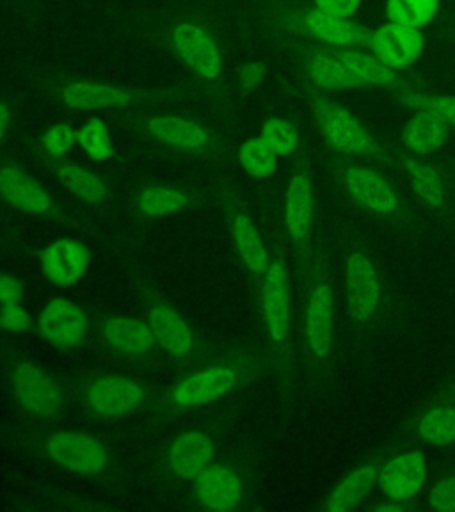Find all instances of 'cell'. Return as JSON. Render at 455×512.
Listing matches in <instances>:
<instances>
[{"label": "cell", "instance_id": "cell-1", "mask_svg": "<svg viewBox=\"0 0 455 512\" xmlns=\"http://www.w3.org/2000/svg\"><path fill=\"white\" fill-rule=\"evenodd\" d=\"M329 171L342 198L361 214L393 226L413 221L408 198L376 164L331 153Z\"/></svg>", "mask_w": 455, "mask_h": 512}, {"label": "cell", "instance_id": "cell-2", "mask_svg": "<svg viewBox=\"0 0 455 512\" xmlns=\"http://www.w3.org/2000/svg\"><path fill=\"white\" fill-rule=\"evenodd\" d=\"M265 24L290 45L304 43L329 48H368L372 31L340 20L303 0H271L264 11Z\"/></svg>", "mask_w": 455, "mask_h": 512}, {"label": "cell", "instance_id": "cell-3", "mask_svg": "<svg viewBox=\"0 0 455 512\" xmlns=\"http://www.w3.org/2000/svg\"><path fill=\"white\" fill-rule=\"evenodd\" d=\"M345 312L354 333L372 335L388 312V285L376 253L360 237H349L342 258Z\"/></svg>", "mask_w": 455, "mask_h": 512}, {"label": "cell", "instance_id": "cell-4", "mask_svg": "<svg viewBox=\"0 0 455 512\" xmlns=\"http://www.w3.org/2000/svg\"><path fill=\"white\" fill-rule=\"evenodd\" d=\"M301 93L312 112L317 132L331 153L392 169L390 146L379 141L354 112L338 104L328 93H320L304 84H301Z\"/></svg>", "mask_w": 455, "mask_h": 512}, {"label": "cell", "instance_id": "cell-5", "mask_svg": "<svg viewBox=\"0 0 455 512\" xmlns=\"http://www.w3.org/2000/svg\"><path fill=\"white\" fill-rule=\"evenodd\" d=\"M306 285L304 349L313 368L319 374H328L336 363V288L326 253L313 256Z\"/></svg>", "mask_w": 455, "mask_h": 512}, {"label": "cell", "instance_id": "cell-6", "mask_svg": "<svg viewBox=\"0 0 455 512\" xmlns=\"http://www.w3.org/2000/svg\"><path fill=\"white\" fill-rule=\"evenodd\" d=\"M390 157L392 169L404 178L413 198L420 205L440 216H448L452 212L455 176L447 160L416 157L400 146H390Z\"/></svg>", "mask_w": 455, "mask_h": 512}, {"label": "cell", "instance_id": "cell-7", "mask_svg": "<svg viewBox=\"0 0 455 512\" xmlns=\"http://www.w3.org/2000/svg\"><path fill=\"white\" fill-rule=\"evenodd\" d=\"M317 212L315 176L310 153L303 152L288 180L285 194V226L294 246L306 251L312 239L313 223Z\"/></svg>", "mask_w": 455, "mask_h": 512}, {"label": "cell", "instance_id": "cell-8", "mask_svg": "<svg viewBox=\"0 0 455 512\" xmlns=\"http://www.w3.org/2000/svg\"><path fill=\"white\" fill-rule=\"evenodd\" d=\"M402 434L425 447H455V379L409 416Z\"/></svg>", "mask_w": 455, "mask_h": 512}, {"label": "cell", "instance_id": "cell-9", "mask_svg": "<svg viewBox=\"0 0 455 512\" xmlns=\"http://www.w3.org/2000/svg\"><path fill=\"white\" fill-rule=\"evenodd\" d=\"M296 52L299 63V77L301 84L320 93H336L347 89H368L367 84L356 77L354 73L340 63L328 47L317 45H304L296 43L290 45Z\"/></svg>", "mask_w": 455, "mask_h": 512}, {"label": "cell", "instance_id": "cell-10", "mask_svg": "<svg viewBox=\"0 0 455 512\" xmlns=\"http://www.w3.org/2000/svg\"><path fill=\"white\" fill-rule=\"evenodd\" d=\"M329 48V47H328ZM329 52L345 64L368 89L390 91H427V80L411 70H395L379 61L367 48H329Z\"/></svg>", "mask_w": 455, "mask_h": 512}, {"label": "cell", "instance_id": "cell-11", "mask_svg": "<svg viewBox=\"0 0 455 512\" xmlns=\"http://www.w3.org/2000/svg\"><path fill=\"white\" fill-rule=\"evenodd\" d=\"M176 54L203 80H217L223 72V54L207 29L191 20L176 22L171 31Z\"/></svg>", "mask_w": 455, "mask_h": 512}, {"label": "cell", "instance_id": "cell-12", "mask_svg": "<svg viewBox=\"0 0 455 512\" xmlns=\"http://www.w3.org/2000/svg\"><path fill=\"white\" fill-rule=\"evenodd\" d=\"M262 317L272 344L287 345L292 335L290 287L287 265L280 258L271 260L262 278Z\"/></svg>", "mask_w": 455, "mask_h": 512}, {"label": "cell", "instance_id": "cell-13", "mask_svg": "<svg viewBox=\"0 0 455 512\" xmlns=\"http://www.w3.org/2000/svg\"><path fill=\"white\" fill-rule=\"evenodd\" d=\"M427 482V461L422 450H408L384 461L377 488L390 500H415Z\"/></svg>", "mask_w": 455, "mask_h": 512}, {"label": "cell", "instance_id": "cell-14", "mask_svg": "<svg viewBox=\"0 0 455 512\" xmlns=\"http://www.w3.org/2000/svg\"><path fill=\"white\" fill-rule=\"evenodd\" d=\"M16 399L31 415L50 418L63 406V393L52 377L31 363H22L13 370Z\"/></svg>", "mask_w": 455, "mask_h": 512}, {"label": "cell", "instance_id": "cell-15", "mask_svg": "<svg viewBox=\"0 0 455 512\" xmlns=\"http://www.w3.org/2000/svg\"><path fill=\"white\" fill-rule=\"evenodd\" d=\"M367 50L390 68L409 70L422 56L424 36L415 27L390 22L372 31Z\"/></svg>", "mask_w": 455, "mask_h": 512}, {"label": "cell", "instance_id": "cell-16", "mask_svg": "<svg viewBox=\"0 0 455 512\" xmlns=\"http://www.w3.org/2000/svg\"><path fill=\"white\" fill-rule=\"evenodd\" d=\"M390 457L388 450H379L376 454L361 461L356 468L345 475L344 479L336 484L335 489L324 500V511L347 512L360 507L367 496L377 486L379 473L384 461Z\"/></svg>", "mask_w": 455, "mask_h": 512}, {"label": "cell", "instance_id": "cell-17", "mask_svg": "<svg viewBox=\"0 0 455 512\" xmlns=\"http://www.w3.org/2000/svg\"><path fill=\"white\" fill-rule=\"evenodd\" d=\"M59 100L70 109L96 111V109H121L141 100L143 93L137 89L121 88L95 80L66 82L57 91Z\"/></svg>", "mask_w": 455, "mask_h": 512}, {"label": "cell", "instance_id": "cell-18", "mask_svg": "<svg viewBox=\"0 0 455 512\" xmlns=\"http://www.w3.org/2000/svg\"><path fill=\"white\" fill-rule=\"evenodd\" d=\"M38 326L48 344L68 349L82 342L88 331V319L77 304L56 297L45 306Z\"/></svg>", "mask_w": 455, "mask_h": 512}, {"label": "cell", "instance_id": "cell-19", "mask_svg": "<svg viewBox=\"0 0 455 512\" xmlns=\"http://www.w3.org/2000/svg\"><path fill=\"white\" fill-rule=\"evenodd\" d=\"M47 450L56 463L72 472L96 473L107 464L104 447L77 432L52 434L47 441Z\"/></svg>", "mask_w": 455, "mask_h": 512}, {"label": "cell", "instance_id": "cell-20", "mask_svg": "<svg viewBox=\"0 0 455 512\" xmlns=\"http://www.w3.org/2000/svg\"><path fill=\"white\" fill-rule=\"evenodd\" d=\"M41 265L45 276L54 285L72 287L88 271L89 251L79 240H57L43 251Z\"/></svg>", "mask_w": 455, "mask_h": 512}, {"label": "cell", "instance_id": "cell-21", "mask_svg": "<svg viewBox=\"0 0 455 512\" xmlns=\"http://www.w3.org/2000/svg\"><path fill=\"white\" fill-rule=\"evenodd\" d=\"M144 392L136 381L125 377H105L91 384L89 406L104 416L127 415L139 408Z\"/></svg>", "mask_w": 455, "mask_h": 512}, {"label": "cell", "instance_id": "cell-22", "mask_svg": "<svg viewBox=\"0 0 455 512\" xmlns=\"http://www.w3.org/2000/svg\"><path fill=\"white\" fill-rule=\"evenodd\" d=\"M237 381L235 372L230 368L212 367L185 379L173 393V402L180 408H194L208 402L221 399L230 392Z\"/></svg>", "mask_w": 455, "mask_h": 512}, {"label": "cell", "instance_id": "cell-23", "mask_svg": "<svg viewBox=\"0 0 455 512\" xmlns=\"http://www.w3.org/2000/svg\"><path fill=\"white\" fill-rule=\"evenodd\" d=\"M196 491L203 505L212 511H230L235 509L242 500L244 489L239 477L224 468V466H210L198 475Z\"/></svg>", "mask_w": 455, "mask_h": 512}, {"label": "cell", "instance_id": "cell-24", "mask_svg": "<svg viewBox=\"0 0 455 512\" xmlns=\"http://www.w3.org/2000/svg\"><path fill=\"white\" fill-rule=\"evenodd\" d=\"M143 128L148 136L157 139L160 143L169 144L187 152L207 148L212 141L207 128L201 127L200 123L176 118V116L150 118L144 121Z\"/></svg>", "mask_w": 455, "mask_h": 512}, {"label": "cell", "instance_id": "cell-25", "mask_svg": "<svg viewBox=\"0 0 455 512\" xmlns=\"http://www.w3.org/2000/svg\"><path fill=\"white\" fill-rule=\"evenodd\" d=\"M452 128L425 112L411 116L400 132V148L416 157H434L447 143Z\"/></svg>", "mask_w": 455, "mask_h": 512}, {"label": "cell", "instance_id": "cell-26", "mask_svg": "<svg viewBox=\"0 0 455 512\" xmlns=\"http://www.w3.org/2000/svg\"><path fill=\"white\" fill-rule=\"evenodd\" d=\"M0 194L27 214H45L52 207L47 192L32 176L15 166L0 169Z\"/></svg>", "mask_w": 455, "mask_h": 512}, {"label": "cell", "instance_id": "cell-27", "mask_svg": "<svg viewBox=\"0 0 455 512\" xmlns=\"http://www.w3.org/2000/svg\"><path fill=\"white\" fill-rule=\"evenodd\" d=\"M214 452L212 441L203 432H184L171 448V466L182 479H194L210 464Z\"/></svg>", "mask_w": 455, "mask_h": 512}, {"label": "cell", "instance_id": "cell-28", "mask_svg": "<svg viewBox=\"0 0 455 512\" xmlns=\"http://www.w3.org/2000/svg\"><path fill=\"white\" fill-rule=\"evenodd\" d=\"M148 326L152 329L155 342L173 356L189 354L194 344L192 331L185 320L168 306H155L148 313Z\"/></svg>", "mask_w": 455, "mask_h": 512}, {"label": "cell", "instance_id": "cell-29", "mask_svg": "<svg viewBox=\"0 0 455 512\" xmlns=\"http://www.w3.org/2000/svg\"><path fill=\"white\" fill-rule=\"evenodd\" d=\"M104 338L114 351L127 356L150 351L155 342L150 326H146L141 320L125 317L107 320L104 324Z\"/></svg>", "mask_w": 455, "mask_h": 512}, {"label": "cell", "instance_id": "cell-30", "mask_svg": "<svg viewBox=\"0 0 455 512\" xmlns=\"http://www.w3.org/2000/svg\"><path fill=\"white\" fill-rule=\"evenodd\" d=\"M393 104L413 112H425L447 123L455 132V95H436L429 91H390Z\"/></svg>", "mask_w": 455, "mask_h": 512}, {"label": "cell", "instance_id": "cell-31", "mask_svg": "<svg viewBox=\"0 0 455 512\" xmlns=\"http://www.w3.org/2000/svg\"><path fill=\"white\" fill-rule=\"evenodd\" d=\"M233 237L237 242L240 256L249 271L264 278L267 267L271 264L264 240L255 228L253 221L246 214H237L233 219Z\"/></svg>", "mask_w": 455, "mask_h": 512}, {"label": "cell", "instance_id": "cell-32", "mask_svg": "<svg viewBox=\"0 0 455 512\" xmlns=\"http://www.w3.org/2000/svg\"><path fill=\"white\" fill-rule=\"evenodd\" d=\"M57 178L68 191L72 192L73 196H77L79 200L86 203H100L109 194L104 180L93 171L82 168L77 162H63L57 168Z\"/></svg>", "mask_w": 455, "mask_h": 512}, {"label": "cell", "instance_id": "cell-33", "mask_svg": "<svg viewBox=\"0 0 455 512\" xmlns=\"http://www.w3.org/2000/svg\"><path fill=\"white\" fill-rule=\"evenodd\" d=\"M440 11V0H386V15L393 24L420 29Z\"/></svg>", "mask_w": 455, "mask_h": 512}, {"label": "cell", "instance_id": "cell-34", "mask_svg": "<svg viewBox=\"0 0 455 512\" xmlns=\"http://www.w3.org/2000/svg\"><path fill=\"white\" fill-rule=\"evenodd\" d=\"M239 159L244 171L255 178H269L278 166V155L272 152L262 137L249 139L242 144Z\"/></svg>", "mask_w": 455, "mask_h": 512}, {"label": "cell", "instance_id": "cell-35", "mask_svg": "<svg viewBox=\"0 0 455 512\" xmlns=\"http://www.w3.org/2000/svg\"><path fill=\"white\" fill-rule=\"evenodd\" d=\"M187 205V196L184 192L176 191L171 187H150L141 194L139 208L141 212L150 217H166L178 214Z\"/></svg>", "mask_w": 455, "mask_h": 512}, {"label": "cell", "instance_id": "cell-36", "mask_svg": "<svg viewBox=\"0 0 455 512\" xmlns=\"http://www.w3.org/2000/svg\"><path fill=\"white\" fill-rule=\"evenodd\" d=\"M260 137L278 157H290L299 150L301 136L296 125L280 118L265 121Z\"/></svg>", "mask_w": 455, "mask_h": 512}, {"label": "cell", "instance_id": "cell-37", "mask_svg": "<svg viewBox=\"0 0 455 512\" xmlns=\"http://www.w3.org/2000/svg\"><path fill=\"white\" fill-rule=\"evenodd\" d=\"M77 143L95 162H104L112 157L111 137L100 118H93L80 128L77 132Z\"/></svg>", "mask_w": 455, "mask_h": 512}, {"label": "cell", "instance_id": "cell-38", "mask_svg": "<svg viewBox=\"0 0 455 512\" xmlns=\"http://www.w3.org/2000/svg\"><path fill=\"white\" fill-rule=\"evenodd\" d=\"M77 141V134L73 132L70 125L57 123L54 127L47 130V134L43 137V148L50 157H63L64 153L72 150L73 144Z\"/></svg>", "mask_w": 455, "mask_h": 512}, {"label": "cell", "instance_id": "cell-39", "mask_svg": "<svg viewBox=\"0 0 455 512\" xmlns=\"http://www.w3.org/2000/svg\"><path fill=\"white\" fill-rule=\"evenodd\" d=\"M427 500H429V507L434 511L455 512V472L443 477L431 489Z\"/></svg>", "mask_w": 455, "mask_h": 512}, {"label": "cell", "instance_id": "cell-40", "mask_svg": "<svg viewBox=\"0 0 455 512\" xmlns=\"http://www.w3.org/2000/svg\"><path fill=\"white\" fill-rule=\"evenodd\" d=\"M0 326L15 333H22L31 326V317L18 303L4 304L0 308Z\"/></svg>", "mask_w": 455, "mask_h": 512}, {"label": "cell", "instance_id": "cell-41", "mask_svg": "<svg viewBox=\"0 0 455 512\" xmlns=\"http://www.w3.org/2000/svg\"><path fill=\"white\" fill-rule=\"evenodd\" d=\"M313 4L328 13L329 16H335L340 20L351 18L358 8H360V0H313Z\"/></svg>", "mask_w": 455, "mask_h": 512}, {"label": "cell", "instance_id": "cell-42", "mask_svg": "<svg viewBox=\"0 0 455 512\" xmlns=\"http://www.w3.org/2000/svg\"><path fill=\"white\" fill-rule=\"evenodd\" d=\"M22 294H24V288L20 281L8 274H0V303H18Z\"/></svg>", "mask_w": 455, "mask_h": 512}, {"label": "cell", "instance_id": "cell-43", "mask_svg": "<svg viewBox=\"0 0 455 512\" xmlns=\"http://www.w3.org/2000/svg\"><path fill=\"white\" fill-rule=\"evenodd\" d=\"M265 66L262 63H248L242 72H240V80H242V86L246 91H253L262 84V80L265 79Z\"/></svg>", "mask_w": 455, "mask_h": 512}, {"label": "cell", "instance_id": "cell-44", "mask_svg": "<svg viewBox=\"0 0 455 512\" xmlns=\"http://www.w3.org/2000/svg\"><path fill=\"white\" fill-rule=\"evenodd\" d=\"M374 509L379 512H409L420 509V507L413 500H390V498H386V502L374 505Z\"/></svg>", "mask_w": 455, "mask_h": 512}, {"label": "cell", "instance_id": "cell-45", "mask_svg": "<svg viewBox=\"0 0 455 512\" xmlns=\"http://www.w3.org/2000/svg\"><path fill=\"white\" fill-rule=\"evenodd\" d=\"M9 121H11V111L8 104L0 102V141L8 134Z\"/></svg>", "mask_w": 455, "mask_h": 512}, {"label": "cell", "instance_id": "cell-46", "mask_svg": "<svg viewBox=\"0 0 455 512\" xmlns=\"http://www.w3.org/2000/svg\"><path fill=\"white\" fill-rule=\"evenodd\" d=\"M443 32L447 36V40L455 47V16H450L445 25H443Z\"/></svg>", "mask_w": 455, "mask_h": 512}, {"label": "cell", "instance_id": "cell-47", "mask_svg": "<svg viewBox=\"0 0 455 512\" xmlns=\"http://www.w3.org/2000/svg\"><path fill=\"white\" fill-rule=\"evenodd\" d=\"M448 166H450V169H452V173H454L455 176V159L447 160Z\"/></svg>", "mask_w": 455, "mask_h": 512}]
</instances>
